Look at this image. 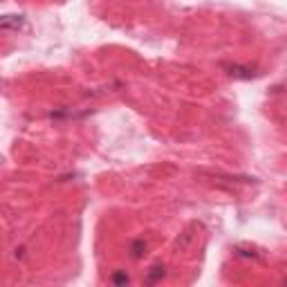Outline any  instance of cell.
Segmentation results:
<instances>
[{"mask_svg": "<svg viewBox=\"0 0 287 287\" xmlns=\"http://www.w3.org/2000/svg\"><path fill=\"white\" fill-rule=\"evenodd\" d=\"M229 72V76H234V79H253L258 74L256 68L253 65H240V63H234V65H224Z\"/></svg>", "mask_w": 287, "mask_h": 287, "instance_id": "2", "label": "cell"}, {"mask_svg": "<svg viewBox=\"0 0 287 287\" xmlns=\"http://www.w3.org/2000/svg\"><path fill=\"white\" fill-rule=\"evenodd\" d=\"M144 253H146V242L141 240V238L130 245V256H133V258H141Z\"/></svg>", "mask_w": 287, "mask_h": 287, "instance_id": "4", "label": "cell"}, {"mask_svg": "<svg viewBox=\"0 0 287 287\" xmlns=\"http://www.w3.org/2000/svg\"><path fill=\"white\" fill-rule=\"evenodd\" d=\"M0 27L5 32H20L27 27V20H25V16H18V14H7L0 20Z\"/></svg>", "mask_w": 287, "mask_h": 287, "instance_id": "1", "label": "cell"}, {"mask_svg": "<svg viewBox=\"0 0 287 287\" xmlns=\"http://www.w3.org/2000/svg\"><path fill=\"white\" fill-rule=\"evenodd\" d=\"M164 267L162 265H155V267H151V271H148V276H146V283L148 285H152V283H157V281H162L164 278Z\"/></svg>", "mask_w": 287, "mask_h": 287, "instance_id": "3", "label": "cell"}, {"mask_svg": "<svg viewBox=\"0 0 287 287\" xmlns=\"http://www.w3.org/2000/svg\"><path fill=\"white\" fill-rule=\"evenodd\" d=\"M110 281L115 283V285H128V283H130V276L126 274V271H115Z\"/></svg>", "mask_w": 287, "mask_h": 287, "instance_id": "5", "label": "cell"}]
</instances>
